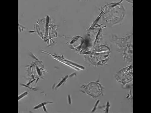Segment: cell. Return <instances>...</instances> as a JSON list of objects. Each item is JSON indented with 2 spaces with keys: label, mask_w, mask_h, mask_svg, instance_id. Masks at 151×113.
<instances>
[{
  "label": "cell",
  "mask_w": 151,
  "mask_h": 113,
  "mask_svg": "<svg viewBox=\"0 0 151 113\" xmlns=\"http://www.w3.org/2000/svg\"><path fill=\"white\" fill-rule=\"evenodd\" d=\"M85 92L88 95L93 98L97 97L102 92V88L101 85L96 82H91L86 85L83 87Z\"/></svg>",
  "instance_id": "3957f363"
},
{
  "label": "cell",
  "mask_w": 151,
  "mask_h": 113,
  "mask_svg": "<svg viewBox=\"0 0 151 113\" xmlns=\"http://www.w3.org/2000/svg\"><path fill=\"white\" fill-rule=\"evenodd\" d=\"M90 59L91 62L95 64L100 65L106 62L109 59L110 51L109 49L105 47L104 49H96L91 53Z\"/></svg>",
  "instance_id": "6da1fadb"
},
{
  "label": "cell",
  "mask_w": 151,
  "mask_h": 113,
  "mask_svg": "<svg viewBox=\"0 0 151 113\" xmlns=\"http://www.w3.org/2000/svg\"><path fill=\"white\" fill-rule=\"evenodd\" d=\"M116 81L126 86L133 81V66L130 65L119 71L116 74Z\"/></svg>",
  "instance_id": "7a4b0ae2"
}]
</instances>
